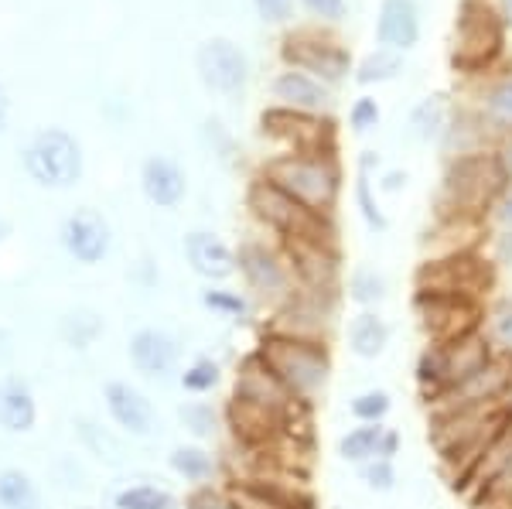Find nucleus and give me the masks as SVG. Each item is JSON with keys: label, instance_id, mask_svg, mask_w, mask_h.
I'll list each match as a JSON object with an SVG mask.
<instances>
[{"label": "nucleus", "instance_id": "obj_1", "mask_svg": "<svg viewBox=\"0 0 512 509\" xmlns=\"http://www.w3.org/2000/svg\"><path fill=\"white\" fill-rule=\"evenodd\" d=\"M512 421V404H478L461 407L451 414L431 417V445L437 451L444 475H448L451 489L472 472V465L482 458V451L492 445V438Z\"/></svg>", "mask_w": 512, "mask_h": 509}, {"label": "nucleus", "instance_id": "obj_2", "mask_svg": "<svg viewBox=\"0 0 512 509\" xmlns=\"http://www.w3.org/2000/svg\"><path fill=\"white\" fill-rule=\"evenodd\" d=\"M253 352L301 404H315L328 390V380H332V349H328V342L263 332Z\"/></svg>", "mask_w": 512, "mask_h": 509}, {"label": "nucleus", "instance_id": "obj_3", "mask_svg": "<svg viewBox=\"0 0 512 509\" xmlns=\"http://www.w3.org/2000/svg\"><path fill=\"white\" fill-rule=\"evenodd\" d=\"M509 188V171L499 154H465L448 168L441 185V216L451 223H475L495 209Z\"/></svg>", "mask_w": 512, "mask_h": 509}, {"label": "nucleus", "instance_id": "obj_4", "mask_svg": "<svg viewBox=\"0 0 512 509\" xmlns=\"http://www.w3.org/2000/svg\"><path fill=\"white\" fill-rule=\"evenodd\" d=\"M495 356L492 339L482 332L465 335V339H454V342H427L417 356V390L420 400H434L437 393L451 390L454 383H461L465 376H472L475 369H482L489 359Z\"/></svg>", "mask_w": 512, "mask_h": 509}, {"label": "nucleus", "instance_id": "obj_5", "mask_svg": "<svg viewBox=\"0 0 512 509\" xmlns=\"http://www.w3.org/2000/svg\"><path fill=\"white\" fill-rule=\"evenodd\" d=\"M263 178L321 216L332 212L338 202V182H342L332 154H284L267 164Z\"/></svg>", "mask_w": 512, "mask_h": 509}, {"label": "nucleus", "instance_id": "obj_6", "mask_svg": "<svg viewBox=\"0 0 512 509\" xmlns=\"http://www.w3.org/2000/svg\"><path fill=\"white\" fill-rule=\"evenodd\" d=\"M250 209L263 226H270L274 233L284 236V240H328V243H335L332 226H328V216H321V212L291 199V195L280 192L277 185H270L267 178L253 182Z\"/></svg>", "mask_w": 512, "mask_h": 509}, {"label": "nucleus", "instance_id": "obj_7", "mask_svg": "<svg viewBox=\"0 0 512 509\" xmlns=\"http://www.w3.org/2000/svg\"><path fill=\"white\" fill-rule=\"evenodd\" d=\"M414 311L427 342H454L485 328V305L478 298H468V294L417 291Z\"/></svg>", "mask_w": 512, "mask_h": 509}, {"label": "nucleus", "instance_id": "obj_8", "mask_svg": "<svg viewBox=\"0 0 512 509\" xmlns=\"http://www.w3.org/2000/svg\"><path fill=\"white\" fill-rule=\"evenodd\" d=\"M24 171L41 188H72L82 178V147L59 127L38 130L24 147Z\"/></svg>", "mask_w": 512, "mask_h": 509}, {"label": "nucleus", "instance_id": "obj_9", "mask_svg": "<svg viewBox=\"0 0 512 509\" xmlns=\"http://www.w3.org/2000/svg\"><path fill=\"white\" fill-rule=\"evenodd\" d=\"M478 404H512V352L495 349V356L482 369L427 400V414H451V410Z\"/></svg>", "mask_w": 512, "mask_h": 509}, {"label": "nucleus", "instance_id": "obj_10", "mask_svg": "<svg viewBox=\"0 0 512 509\" xmlns=\"http://www.w3.org/2000/svg\"><path fill=\"white\" fill-rule=\"evenodd\" d=\"M335 308H338V294H321V291L294 287L291 298L280 301V305L270 311V318L263 322V332L291 335V339L328 342L332 325H335Z\"/></svg>", "mask_w": 512, "mask_h": 509}, {"label": "nucleus", "instance_id": "obj_11", "mask_svg": "<svg viewBox=\"0 0 512 509\" xmlns=\"http://www.w3.org/2000/svg\"><path fill=\"white\" fill-rule=\"evenodd\" d=\"M495 284L492 260H482L475 253H448V257L427 260L417 270V291L434 294H468V298H482Z\"/></svg>", "mask_w": 512, "mask_h": 509}, {"label": "nucleus", "instance_id": "obj_12", "mask_svg": "<svg viewBox=\"0 0 512 509\" xmlns=\"http://www.w3.org/2000/svg\"><path fill=\"white\" fill-rule=\"evenodd\" d=\"M236 270L243 274L253 298H260L263 305H270V308H277L280 301H287L294 294V274H291V267H287V257H280L267 243L239 246Z\"/></svg>", "mask_w": 512, "mask_h": 509}, {"label": "nucleus", "instance_id": "obj_13", "mask_svg": "<svg viewBox=\"0 0 512 509\" xmlns=\"http://www.w3.org/2000/svg\"><path fill=\"white\" fill-rule=\"evenodd\" d=\"M502 48L499 18L478 0H465L458 14V41H454V65L458 69H482Z\"/></svg>", "mask_w": 512, "mask_h": 509}, {"label": "nucleus", "instance_id": "obj_14", "mask_svg": "<svg viewBox=\"0 0 512 509\" xmlns=\"http://www.w3.org/2000/svg\"><path fill=\"white\" fill-rule=\"evenodd\" d=\"M284 257L294 274V287L338 294V250L328 240H284Z\"/></svg>", "mask_w": 512, "mask_h": 509}, {"label": "nucleus", "instance_id": "obj_15", "mask_svg": "<svg viewBox=\"0 0 512 509\" xmlns=\"http://www.w3.org/2000/svg\"><path fill=\"white\" fill-rule=\"evenodd\" d=\"M103 404L110 421L130 438H151L154 428H158V410H154L151 397L144 390H137L134 383L110 380L103 387Z\"/></svg>", "mask_w": 512, "mask_h": 509}, {"label": "nucleus", "instance_id": "obj_16", "mask_svg": "<svg viewBox=\"0 0 512 509\" xmlns=\"http://www.w3.org/2000/svg\"><path fill=\"white\" fill-rule=\"evenodd\" d=\"M62 246H65V253L82 267L103 264L106 253H110V246H113L110 223H106L96 209H76L62 223Z\"/></svg>", "mask_w": 512, "mask_h": 509}, {"label": "nucleus", "instance_id": "obj_17", "mask_svg": "<svg viewBox=\"0 0 512 509\" xmlns=\"http://www.w3.org/2000/svg\"><path fill=\"white\" fill-rule=\"evenodd\" d=\"M127 356H130V366H134L140 376H147V380H164V376L175 373L181 363V342L168 328L147 325L130 335Z\"/></svg>", "mask_w": 512, "mask_h": 509}, {"label": "nucleus", "instance_id": "obj_18", "mask_svg": "<svg viewBox=\"0 0 512 509\" xmlns=\"http://www.w3.org/2000/svg\"><path fill=\"white\" fill-rule=\"evenodd\" d=\"M263 130L291 144V154H328V141H332V123H321L301 110L263 113Z\"/></svg>", "mask_w": 512, "mask_h": 509}, {"label": "nucleus", "instance_id": "obj_19", "mask_svg": "<svg viewBox=\"0 0 512 509\" xmlns=\"http://www.w3.org/2000/svg\"><path fill=\"white\" fill-rule=\"evenodd\" d=\"M198 72H202L205 86L216 93H236L246 82V59L233 41L212 38L198 48Z\"/></svg>", "mask_w": 512, "mask_h": 509}, {"label": "nucleus", "instance_id": "obj_20", "mask_svg": "<svg viewBox=\"0 0 512 509\" xmlns=\"http://www.w3.org/2000/svg\"><path fill=\"white\" fill-rule=\"evenodd\" d=\"M185 260L205 281H226L236 274V253L226 240H219L209 229H195L185 236Z\"/></svg>", "mask_w": 512, "mask_h": 509}, {"label": "nucleus", "instance_id": "obj_21", "mask_svg": "<svg viewBox=\"0 0 512 509\" xmlns=\"http://www.w3.org/2000/svg\"><path fill=\"white\" fill-rule=\"evenodd\" d=\"M140 188H144V195L158 205V209H175L188 192V178L178 161L164 158V154H154V158H147L144 168H140Z\"/></svg>", "mask_w": 512, "mask_h": 509}, {"label": "nucleus", "instance_id": "obj_22", "mask_svg": "<svg viewBox=\"0 0 512 509\" xmlns=\"http://www.w3.org/2000/svg\"><path fill=\"white\" fill-rule=\"evenodd\" d=\"M38 424V400L28 380L0 376V431L28 434Z\"/></svg>", "mask_w": 512, "mask_h": 509}, {"label": "nucleus", "instance_id": "obj_23", "mask_svg": "<svg viewBox=\"0 0 512 509\" xmlns=\"http://www.w3.org/2000/svg\"><path fill=\"white\" fill-rule=\"evenodd\" d=\"M287 62L304 65L308 72H318L325 79H342L349 72V55L332 41H315V38H291L284 48Z\"/></svg>", "mask_w": 512, "mask_h": 509}, {"label": "nucleus", "instance_id": "obj_24", "mask_svg": "<svg viewBox=\"0 0 512 509\" xmlns=\"http://www.w3.org/2000/svg\"><path fill=\"white\" fill-rule=\"evenodd\" d=\"M506 465H512V421L499 434H495L492 445L482 451V458H478V462L472 465V472H468L465 479L454 486V492H458V496H465V499H475L478 492H482L495 479V475L506 469Z\"/></svg>", "mask_w": 512, "mask_h": 509}, {"label": "nucleus", "instance_id": "obj_25", "mask_svg": "<svg viewBox=\"0 0 512 509\" xmlns=\"http://www.w3.org/2000/svg\"><path fill=\"white\" fill-rule=\"evenodd\" d=\"M420 35L417 7L414 0H383V11H379V41L390 45L393 52L410 48Z\"/></svg>", "mask_w": 512, "mask_h": 509}, {"label": "nucleus", "instance_id": "obj_26", "mask_svg": "<svg viewBox=\"0 0 512 509\" xmlns=\"http://www.w3.org/2000/svg\"><path fill=\"white\" fill-rule=\"evenodd\" d=\"M393 328L376 308H362L349 322V349L359 359H379L390 346Z\"/></svg>", "mask_w": 512, "mask_h": 509}, {"label": "nucleus", "instance_id": "obj_27", "mask_svg": "<svg viewBox=\"0 0 512 509\" xmlns=\"http://www.w3.org/2000/svg\"><path fill=\"white\" fill-rule=\"evenodd\" d=\"M168 469L175 472L178 479H185L188 486H209L219 472V462H216V455L202 445H178V448H171V455H168Z\"/></svg>", "mask_w": 512, "mask_h": 509}, {"label": "nucleus", "instance_id": "obj_28", "mask_svg": "<svg viewBox=\"0 0 512 509\" xmlns=\"http://www.w3.org/2000/svg\"><path fill=\"white\" fill-rule=\"evenodd\" d=\"M274 93L277 100H284L287 106H294V110H321V106L328 103V93L318 86L315 79H308L304 72H284L277 82H274Z\"/></svg>", "mask_w": 512, "mask_h": 509}, {"label": "nucleus", "instance_id": "obj_29", "mask_svg": "<svg viewBox=\"0 0 512 509\" xmlns=\"http://www.w3.org/2000/svg\"><path fill=\"white\" fill-rule=\"evenodd\" d=\"M76 438L79 445L89 451L93 458H99L103 465H120L123 462V445L110 428H103L93 417H76Z\"/></svg>", "mask_w": 512, "mask_h": 509}, {"label": "nucleus", "instance_id": "obj_30", "mask_svg": "<svg viewBox=\"0 0 512 509\" xmlns=\"http://www.w3.org/2000/svg\"><path fill=\"white\" fill-rule=\"evenodd\" d=\"M386 424H355L349 434H342L338 441V458L349 465H366L379 455V441H383Z\"/></svg>", "mask_w": 512, "mask_h": 509}, {"label": "nucleus", "instance_id": "obj_31", "mask_svg": "<svg viewBox=\"0 0 512 509\" xmlns=\"http://www.w3.org/2000/svg\"><path fill=\"white\" fill-rule=\"evenodd\" d=\"M0 509H41V489L24 469H0Z\"/></svg>", "mask_w": 512, "mask_h": 509}, {"label": "nucleus", "instance_id": "obj_32", "mask_svg": "<svg viewBox=\"0 0 512 509\" xmlns=\"http://www.w3.org/2000/svg\"><path fill=\"white\" fill-rule=\"evenodd\" d=\"M113 509H178V499L171 489L154 482H134L113 496Z\"/></svg>", "mask_w": 512, "mask_h": 509}, {"label": "nucleus", "instance_id": "obj_33", "mask_svg": "<svg viewBox=\"0 0 512 509\" xmlns=\"http://www.w3.org/2000/svg\"><path fill=\"white\" fill-rule=\"evenodd\" d=\"M178 424L192 434L195 441H212L222 428V414L209 400H185L178 407Z\"/></svg>", "mask_w": 512, "mask_h": 509}, {"label": "nucleus", "instance_id": "obj_34", "mask_svg": "<svg viewBox=\"0 0 512 509\" xmlns=\"http://www.w3.org/2000/svg\"><path fill=\"white\" fill-rule=\"evenodd\" d=\"M59 335L65 346L72 349H89L93 342L103 335V315H96V311L89 308H76L69 311V315L59 322Z\"/></svg>", "mask_w": 512, "mask_h": 509}, {"label": "nucleus", "instance_id": "obj_35", "mask_svg": "<svg viewBox=\"0 0 512 509\" xmlns=\"http://www.w3.org/2000/svg\"><path fill=\"white\" fill-rule=\"evenodd\" d=\"M373 164H376V154H362V161H359V175H355V205H359V212H362V219H366V226L369 229H379L383 233L386 226V216H383V209L376 205L373 199V182H369V171H373Z\"/></svg>", "mask_w": 512, "mask_h": 509}, {"label": "nucleus", "instance_id": "obj_36", "mask_svg": "<svg viewBox=\"0 0 512 509\" xmlns=\"http://www.w3.org/2000/svg\"><path fill=\"white\" fill-rule=\"evenodd\" d=\"M485 335L492 339L495 349L512 352V291H502L485 308Z\"/></svg>", "mask_w": 512, "mask_h": 509}, {"label": "nucleus", "instance_id": "obj_37", "mask_svg": "<svg viewBox=\"0 0 512 509\" xmlns=\"http://www.w3.org/2000/svg\"><path fill=\"white\" fill-rule=\"evenodd\" d=\"M202 308L212 311L216 318H226V322H246L250 318V298L239 291H229V287H205Z\"/></svg>", "mask_w": 512, "mask_h": 509}, {"label": "nucleus", "instance_id": "obj_38", "mask_svg": "<svg viewBox=\"0 0 512 509\" xmlns=\"http://www.w3.org/2000/svg\"><path fill=\"white\" fill-rule=\"evenodd\" d=\"M349 298L355 301L359 308H376L386 301V277L379 274L376 267H366L359 264L349 274Z\"/></svg>", "mask_w": 512, "mask_h": 509}, {"label": "nucleus", "instance_id": "obj_39", "mask_svg": "<svg viewBox=\"0 0 512 509\" xmlns=\"http://www.w3.org/2000/svg\"><path fill=\"white\" fill-rule=\"evenodd\" d=\"M181 390L192 393V397H205L222 383V366L212 356H198L185 366V373L178 376Z\"/></svg>", "mask_w": 512, "mask_h": 509}, {"label": "nucleus", "instance_id": "obj_40", "mask_svg": "<svg viewBox=\"0 0 512 509\" xmlns=\"http://www.w3.org/2000/svg\"><path fill=\"white\" fill-rule=\"evenodd\" d=\"M390 410H393V397L386 390H379V387L362 390L359 397H352V404H349V414L359 424H386Z\"/></svg>", "mask_w": 512, "mask_h": 509}, {"label": "nucleus", "instance_id": "obj_41", "mask_svg": "<svg viewBox=\"0 0 512 509\" xmlns=\"http://www.w3.org/2000/svg\"><path fill=\"white\" fill-rule=\"evenodd\" d=\"M410 127H414V134L420 141H431L444 130V96H431V100H424L414 110V120H410Z\"/></svg>", "mask_w": 512, "mask_h": 509}, {"label": "nucleus", "instance_id": "obj_42", "mask_svg": "<svg viewBox=\"0 0 512 509\" xmlns=\"http://www.w3.org/2000/svg\"><path fill=\"white\" fill-rule=\"evenodd\" d=\"M475 506L485 509H512V465H506L495 479L472 499Z\"/></svg>", "mask_w": 512, "mask_h": 509}, {"label": "nucleus", "instance_id": "obj_43", "mask_svg": "<svg viewBox=\"0 0 512 509\" xmlns=\"http://www.w3.org/2000/svg\"><path fill=\"white\" fill-rule=\"evenodd\" d=\"M359 479L373 492H393L400 475H396V462H390V458H373V462L359 465Z\"/></svg>", "mask_w": 512, "mask_h": 509}, {"label": "nucleus", "instance_id": "obj_44", "mask_svg": "<svg viewBox=\"0 0 512 509\" xmlns=\"http://www.w3.org/2000/svg\"><path fill=\"white\" fill-rule=\"evenodd\" d=\"M400 72V55L393 48H383V52L369 55L366 62L359 65V82H383V79H393Z\"/></svg>", "mask_w": 512, "mask_h": 509}, {"label": "nucleus", "instance_id": "obj_45", "mask_svg": "<svg viewBox=\"0 0 512 509\" xmlns=\"http://www.w3.org/2000/svg\"><path fill=\"white\" fill-rule=\"evenodd\" d=\"M485 113H489L492 123H499V127H509L512 130V79L492 89L489 103H485Z\"/></svg>", "mask_w": 512, "mask_h": 509}, {"label": "nucleus", "instance_id": "obj_46", "mask_svg": "<svg viewBox=\"0 0 512 509\" xmlns=\"http://www.w3.org/2000/svg\"><path fill=\"white\" fill-rule=\"evenodd\" d=\"M185 509H233V503H229L226 489H216L209 482V486H195V492L188 496Z\"/></svg>", "mask_w": 512, "mask_h": 509}, {"label": "nucleus", "instance_id": "obj_47", "mask_svg": "<svg viewBox=\"0 0 512 509\" xmlns=\"http://www.w3.org/2000/svg\"><path fill=\"white\" fill-rule=\"evenodd\" d=\"M376 123H379V106H376V100L362 96V100L352 106V127L359 130V134H366V130H373Z\"/></svg>", "mask_w": 512, "mask_h": 509}, {"label": "nucleus", "instance_id": "obj_48", "mask_svg": "<svg viewBox=\"0 0 512 509\" xmlns=\"http://www.w3.org/2000/svg\"><path fill=\"white\" fill-rule=\"evenodd\" d=\"M256 7L267 21H284L291 14V0H256Z\"/></svg>", "mask_w": 512, "mask_h": 509}, {"label": "nucleus", "instance_id": "obj_49", "mask_svg": "<svg viewBox=\"0 0 512 509\" xmlns=\"http://www.w3.org/2000/svg\"><path fill=\"white\" fill-rule=\"evenodd\" d=\"M304 7L321 14V18H342V11H345L342 0H304Z\"/></svg>", "mask_w": 512, "mask_h": 509}, {"label": "nucleus", "instance_id": "obj_50", "mask_svg": "<svg viewBox=\"0 0 512 509\" xmlns=\"http://www.w3.org/2000/svg\"><path fill=\"white\" fill-rule=\"evenodd\" d=\"M396 455H400V431L386 428L383 441H379V455L376 458H390V462H396Z\"/></svg>", "mask_w": 512, "mask_h": 509}, {"label": "nucleus", "instance_id": "obj_51", "mask_svg": "<svg viewBox=\"0 0 512 509\" xmlns=\"http://www.w3.org/2000/svg\"><path fill=\"white\" fill-rule=\"evenodd\" d=\"M495 264L512 267V226H506V233H499L495 240Z\"/></svg>", "mask_w": 512, "mask_h": 509}, {"label": "nucleus", "instance_id": "obj_52", "mask_svg": "<svg viewBox=\"0 0 512 509\" xmlns=\"http://www.w3.org/2000/svg\"><path fill=\"white\" fill-rule=\"evenodd\" d=\"M495 219H499L502 226H512V185L502 192V199L495 202Z\"/></svg>", "mask_w": 512, "mask_h": 509}, {"label": "nucleus", "instance_id": "obj_53", "mask_svg": "<svg viewBox=\"0 0 512 509\" xmlns=\"http://www.w3.org/2000/svg\"><path fill=\"white\" fill-rule=\"evenodd\" d=\"M400 185H407V175H403V171H390V175L383 178V192H396Z\"/></svg>", "mask_w": 512, "mask_h": 509}, {"label": "nucleus", "instance_id": "obj_54", "mask_svg": "<svg viewBox=\"0 0 512 509\" xmlns=\"http://www.w3.org/2000/svg\"><path fill=\"white\" fill-rule=\"evenodd\" d=\"M7 110H11V103H7V93H4V86H0V134H4V127H7Z\"/></svg>", "mask_w": 512, "mask_h": 509}, {"label": "nucleus", "instance_id": "obj_55", "mask_svg": "<svg viewBox=\"0 0 512 509\" xmlns=\"http://www.w3.org/2000/svg\"><path fill=\"white\" fill-rule=\"evenodd\" d=\"M499 158H502V164H506V171H509V178H512V141L506 144V151H502Z\"/></svg>", "mask_w": 512, "mask_h": 509}, {"label": "nucleus", "instance_id": "obj_56", "mask_svg": "<svg viewBox=\"0 0 512 509\" xmlns=\"http://www.w3.org/2000/svg\"><path fill=\"white\" fill-rule=\"evenodd\" d=\"M502 11H506V18L512 21V0H502Z\"/></svg>", "mask_w": 512, "mask_h": 509}, {"label": "nucleus", "instance_id": "obj_57", "mask_svg": "<svg viewBox=\"0 0 512 509\" xmlns=\"http://www.w3.org/2000/svg\"><path fill=\"white\" fill-rule=\"evenodd\" d=\"M76 509H96V506H76Z\"/></svg>", "mask_w": 512, "mask_h": 509}]
</instances>
